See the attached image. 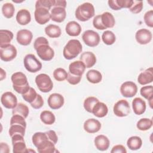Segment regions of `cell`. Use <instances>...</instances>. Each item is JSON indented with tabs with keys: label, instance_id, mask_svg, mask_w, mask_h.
Segmentation results:
<instances>
[{
	"label": "cell",
	"instance_id": "f6af8a7d",
	"mask_svg": "<svg viewBox=\"0 0 153 153\" xmlns=\"http://www.w3.org/2000/svg\"><path fill=\"white\" fill-rule=\"evenodd\" d=\"M39 153H53L56 152L57 151L56 149L55 144L49 140L41 149L38 151Z\"/></svg>",
	"mask_w": 153,
	"mask_h": 153
},
{
	"label": "cell",
	"instance_id": "9a60e30c",
	"mask_svg": "<svg viewBox=\"0 0 153 153\" xmlns=\"http://www.w3.org/2000/svg\"><path fill=\"white\" fill-rule=\"evenodd\" d=\"M33 38V34L31 31L27 29H21L17 32L16 39L17 42L24 46L30 44Z\"/></svg>",
	"mask_w": 153,
	"mask_h": 153
},
{
	"label": "cell",
	"instance_id": "7bdbcfd3",
	"mask_svg": "<svg viewBox=\"0 0 153 153\" xmlns=\"http://www.w3.org/2000/svg\"><path fill=\"white\" fill-rule=\"evenodd\" d=\"M19 124L23 126L24 127H26V122L25 121V118L20 115H13L12 117L10 120V126Z\"/></svg>",
	"mask_w": 153,
	"mask_h": 153
},
{
	"label": "cell",
	"instance_id": "6f0895ef",
	"mask_svg": "<svg viewBox=\"0 0 153 153\" xmlns=\"http://www.w3.org/2000/svg\"><path fill=\"white\" fill-rule=\"evenodd\" d=\"M53 7H62L65 8L66 7V1L62 0H54Z\"/></svg>",
	"mask_w": 153,
	"mask_h": 153
},
{
	"label": "cell",
	"instance_id": "f907efd6",
	"mask_svg": "<svg viewBox=\"0 0 153 153\" xmlns=\"http://www.w3.org/2000/svg\"><path fill=\"white\" fill-rule=\"evenodd\" d=\"M82 76H79L71 74L70 72L68 73L67 81L71 85H76L81 81Z\"/></svg>",
	"mask_w": 153,
	"mask_h": 153
},
{
	"label": "cell",
	"instance_id": "83f0119b",
	"mask_svg": "<svg viewBox=\"0 0 153 153\" xmlns=\"http://www.w3.org/2000/svg\"><path fill=\"white\" fill-rule=\"evenodd\" d=\"M45 33L50 38H56L60 36L62 31L60 27L56 25L50 24L45 27Z\"/></svg>",
	"mask_w": 153,
	"mask_h": 153
},
{
	"label": "cell",
	"instance_id": "4dcf8cb0",
	"mask_svg": "<svg viewBox=\"0 0 153 153\" xmlns=\"http://www.w3.org/2000/svg\"><path fill=\"white\" fill-rule=\"evenodd\" d=\"M86 78L88 82L92 84H97L102 81V75L97 70L91 69L87 72Z\"/></svg>",
	"mask_w": 153,
	"mask_h": 153
},
{
	"label": "cell",
	"instance_id": "d6986e66",
	"mask_svg": "<svg viewBox=\"0 0 153 153\" xmlns=\"http://www.w3.org/2000/svg\"><path fill=\"white\" fill-rule=\"evenodd\" d=\"M85 65L81 60H76L71 63L69 65V72L71 74L82 76L85 70Z\"/></svg>",
	"mask_w": 153,
	"mask_h": 153
},
{
	"label": "cell",
	"instance_id": "484cf974",
	"mask_svg": "<svg viewBox=\"0 0 153 153\" xmlns=\"http://www.w3.org/2000/svg\"><path fill=\"white\" fill-rule=\"evenodd\" d=\"M146 102L140 97H136L132 101V108L136 115H140L146 110Z\"/></svg>",
	"mask_w": 153,
	"mask_h": 153
},
{
	"label": "cell",
	"instance_id": "74e56055",
	"mask_svg": "<svg viewBox=\"0 0 153 153\" xmlns=\"http://www.w3.org/2000/svg\"><path fill=\"white\" fill-rule=\"evenodd\" d=\"M99 102V99L94 96H90L87 97L84 102V108L88 112L92 113V110L94 106Z\"/></svg>",
	"mask_w": 153,
	"mask_h": 153
},
{
	"label": "cell",
	"instance_id": "ac0fdd59",
	"mask_svg": "<svg viewBox=\"0 0 153 153\" xmlns=\"http://www.w3.org/2000/svg\"><path fill=\"white\" fill-rule=\"evenodd\" d=\"M48 140L45 133L43 132H36L33 134L32 137V143L37 148L38 151L41 149Z\"/></svg>",
	"mask_w": 153,
	"mask_h": 153
},
{
	"label": "cell",
	"instance_id": "e575fe53",
	"mask_svg": "<svg viewBox=\"0 0 153 153\" xmlns=\"http://www.w3.org/2000/svg\"><path fill=\"white\" fill-rule=\"evenodd\" d=\"M15 12V8L13 4L10 2L5 3L2 7V13L3 16L7 19H11L13 17Z\"/></svg>",
	"mask_w": 153,
	"mask_h": 153
},
{
	"label": "cell",
	"instance_id": "5bb4252c",
	"mask_svg": "<svg viewBox=\"0 0 153 153\" xmlns=\"http://www.w3.org/2000/svg\"><path fill=\"white\" fill-rule=\"evenodd\" d=\"M49 107L52 109H58L63 106L65 102L63 96L59 93H53L49 96L47 100Z\"/></svg>",
	"mask_w": 153,
	"mask_h": 153
},
{
	"label": "cell",
	"instance_id": "ffe728a7",
	"mask_svg": "<svg viewBox=\"0 0 153 153\" xmlns=\"http://www.w3.org/2000/svg\"><path fill=\"white\" fill-rule=\"evenodd\" d=\"M51 19L57 23L63 22L66 17V12L65 8L62 7H53L50 12Z\"/></svg>",
	"mask_w": 153,
	"mask_h": 153
},
{
	"label": "cell",
	"instance_id": "cb8c5ba5",
	"mask_svg": "<svg viewBox=\"0 0 153 153\" xmlns=\"http://www.w3.org/2000/svg\"><path fill=\"white\" fill-rule=\"evenodd\" d=\"M82 29L80 25L75 21L69 22L65 27L66 33L71 36H77L80 35Z\"/></svg>",
	"mask_w": 153,
	"mask_h": 153
},
{
	"label": "cell",
	"instance_id": "d590c367",
	"mask_svg": "<svg viewBox=\"0 0 153 153\" xmlns=\"http://www.w3.org/2000/svg\"><path fill=\"white\" fill-rule=\"evenodd\" d=\"M152 126V120L147 118H143L140 119L136 124L137 128L141 131H146L150 129Z\"/></svg>",
	"mask_w": 153,
	"mask_h": 153
},
{
	"label": "cell",
	"instance_id": "f546056e",
	"mask_svg": "<svg viewBox=\"0 0 153 153\" xmlns=\"http://www.w3.org/2000/svg\"><path fill=\"white\" fill-rule=\"evenodd\" d=\"M13 38V33L11 31L6 29L0 30V47L10 44Z\"/></svg>",
	"mask_w": 153,
	"mask_h": 153
},
{
	"label": "cell",
	"instance_id": "8992f818",
	"mask_svg": "<svg viewBox=\"0 0 153 153\" xmlns=\"http://www.w3.org/2000/svg\"><path fill=\"white\" fill-rule=\"evenodd\" d=\"M82 39L85 44L90 47L97 46L100 40L99 33L93 30H87L84 32Z\"/></svg>",
	"mask_w": 153,
	"mask_h": 153
},
{
	"label": "cell",
	"instance_id": "ab89813d",
	"mask_svg": "<svg viewBox=\"0 0 153 153\" xmlns=\"http://www.w3.org/2000/svg\"><path fill=\"white\" fill-rule=\"evenodd\" d=\"M53 77L57 81H63L67 79L68 73L65 69L62 68H56L53 72Z\"/></svg>",
	"mask_w": 153,
	"mask_h": 153
},
{
	"label": "cell",
	"instance_id": "7402d4cb",
	"mask_svg": "<svg viewBox=\"0 0 153 153\" xmlns=\"http://www.w3.org/2000/svg\"><path fill=\"white\" fill-rule=\"evenodd\" d=\"M79 60L85 65L86 68H90L96 64V57L93 53L91 51H85L81 54Z\"/></svg>",
	"mask_w": 153,
	"mask_h": 153
},
{
	"label": "cell",
	"instance_id": "db71d44e",
	"mask_svg": "<svg viewBox=\"0 0 153 153\" xmlns=\"http://www.w3.org/2000/svg\"><path fill=\"white\" fill-rule=\"evenodd\" d=\"M111 153H126V148L122 145H116L113 146L111 151Z\"/></svg>",
	"mask_w": 153,
	"mask_h": 153
},
{
	"label": "cell",
	"instance_id": "3957f363",
	"mask_svg": "<svg viewBox=\"0 0 153 153\" xmlns=\"http://www.w3.org/2000/svg\"><path fill=\"white\" fill-rule=\"evenodd\" d=\"M94 6L90 2H84L79 5L75 12V17L79 21L86 22L94 16Z\"/></svg>",
	"mask_w": 153,
	"mask_h": 153
},
{
	"label": "cell",
	"instance_id": "7c38bea8",
	"mask_svg": "<svg viewBox=\"0 0 153 153\" xmlns=\"http://www.w3.org/2000/svg\"><path fill=\"white\" fill-rule=\"evenodd\" d=\"M1 102L2 105L7 109H13L18 104L16 96L11 91L4 93L1 97Z\"/></svg>",
	"mask_w": 153,
	"mask_h": 153
},
{
	"label": "cell",
	"instance_id": "f1b7e54d",
	"mask_svg": "<svg viewBox=\"0 0 153 153\" xmlns=\"http://www.w3.org/2000/svg\"><path fill=\"white\" fill-rule=\"evenodd\" d=\"M101 21L103 25L107 28H112L115 24V20L114 16L109 12H105L100 14Z\"/></svg>",
	"mask_w": 153,
	"mask_h": 153
},
{
	"label": "cell",
	"instance_id": "2e32d148",
	"mask_svg": "<svg viewBox=\"0 0 153 153\" xmlns=\"http://www.w3.org/2000/svg\"><path fill=\"white\" fill-rule=\"evenodd\" d=\"M152 35L151 32L146 29H139L135 34V38L137 43L141 45H146L151 42Z\"/></svg>",
	"mask_w": 153,
	"mask_h": 153
},
{
	"label": "cell",
	"instance_id": "9f6ffc18",
	"mask_svg": "<svg viewBox=\"0 0 153 153\" xmlns=\"http://www.w3.org/2000/svg\"><path fill=\"white\" fill-rule=\"evenodd\" d=\"M118 2L121 8H129L133 4V0H118Z\"/></svg>",
	"mask_w": 153,
	"mask_h": 153
},
{
	"label": "cell",
	"instance_id": "ba28073f",
	"mask_svg": "<svg viewBox=\"0 0 153 153\" xmlns=\"http://www.w3.org/2000/svg\"><path fill=\"white\" fill-rule=\"evenodd\" d=\"M17 51L12 44H8L0 47V58L2 61L10 62L17 56Z\"/></svg>",
	"mask_w": 153,
	"mask_h": 153
},
{
	"label": "cell",
	"instance_id": "bcb514c9",
	"mask_svg": "<svg viewBox=\"0 0 153 153\" xmlns=\"http://www.w3.org/2000/svg\"><path fill=\"white\" fill-rule=\"evenodd\" d=\"M54 0H38L35 3V8H45L50 10L51 7L53 6Z\"/></svg>",
	"mask_w": 153,
	"mask_h": 153
},
{
	"label": "cell",
	"instance_id": "6da1fadb",
	"mask_svg": "<svg viewBox=\"0 0 153 153\" xmlns=\"http://www.w3.org/2000/svg\"><path fill=\"white\" fill-rule=\"evenodd\" d=\"M11 79L14 91L22 95L26 93L30 87L26 75L22 72L14 73L11 75Z\"/></svg>",
	"mask_w": 153,
	"mask_h": 153
},
{
	"label": "cell",
	"instance_id": "836d02e7",
	"mask_svg": "<svg viewBox=\"0 0 153 153\" xmlns=\"http://www.w3.org/2000/svg\"><path fill=\"white\" fill-rule=\"evenodd\" d=\"M40 119L41 121L47 125H51L56 121V117L54 114L48 110H45L41 112L40 114Z\"/></svg>",
	"mask_w": 153,
	"mask_h": 153
},
{
	"label": "cell",
	"instance_id": "b9f144b4",
	"mask_svg": "<svg viewBox=\"0 0 153 153\" xmlns=\"http://www.w3.org/2000/svg\"><path fill=\"white\" fill-rule=\"evenodd\" d=\"M37 94L35 90L32 87H30L26 93L22 94V97L26 102L30 103L36 99Z\"/></svg>",
	"mask_w": 153,
	"mask_h": 153
},
{
	"label": "cell",
	"instance_id": "11a10c76",
	"mask_svg": "<svg viewBox=\"0 0 153 153\" xmlns=\"http://www.w3.org/2000/svg\"><path fill=\"white\" fill-rule=\"evenodd\" d=\"M109 7L113 10H120L122 9L119 4L118 0H109L108 1Z\"/></svg>",
	"mask_w": 153,
	"mask_h": 153
},
{
	"label": "cell",
	"instance_id": "277c9868",
	"mask_svg": "<svg viewBox=\"0 0 153 153\" xmlns=\"http://www.w3.org/2000/svg\"><path fill=\"white\" fill-rule=\"evenodd\" d=\"M35 83L41 92L48 93L53 88V83L50 77L46 74H40L35 77Z\"/></svg>",
	"mask_w": 153,
	"mask_h": 153
},
{
	"label": "cell",
	"instance_id": "9c48e42d",
	"mask_svg": "<svg viewBox=\"0 0 153 153\" xmlns=\"http://www.w3.org/2000/svg\"><path fill=\"white\" fill-rule=\"evenodd\" d=\"M13 152L14 153H26L27 148L25 144L24 136L20 134H15L11 137Z\"/></svg>",
	"mask_w": 153,
	"mask_h": 153
},
{
	"label": "cell",
	"instance_id": "52a82bcc",
	"mask_svg": "<svg viewBox=\"0 0 153 153\" xmlns=\"http://www.w3.org/2000/svg\"><path fill=\"white\" fill-rule=\"evenodd\" d=\"M114 114L118 117H124L127 116L130 112L129 103L125 99H121L117 102L114 107Z\"/></svg>",
	"mask_w": 153,
	"mask_h": 153
},
{
	"label": "cell",
	"instance_id": "816d5d0a",
	"mask_svg": "<svg viewBox=\"0 0 153 153\" xmlns=\"http://www.w3.org/2000/svg\"><path fill=\"white\" fill-rule=\"evenodd\" d=\"M45 133L48 140L56 145L58 140V137H57L56 131L54 130H48Z\"/></svg>",
	"mask_w": 153,
	"mask_h": 153
},
{
	"label": "cell",
	"instance_id": "5b68a950",
	"mask_svg": "<svg viewBox=\"0 0 153 153\" xmlns=\"http://www.w3.org/2000/svg\"><path fill=\"white\" fill-rule=\"evenodd\" d=\"M23 64L26 69L31 73H35L42 68V63L33 54H28L23 59Z\"/></svg>",
	"mask_w": 153,
	"mask_h": 153
},
{
	"label": "cell",
	"instance_id": "603a6c76",
	"mask_svg": "<svg viewBox=\"0 0 153 153\" xmlns=\"http://www.w3.org/2000/svg\"><path fill=\"white\" fill-rule=\"evenodd\" d=\"M94 143L97 149L101 151L107 150L109 148L110 145L109 139L108 138V137L103 134H100L94 138Z\"/></svg>",
	"mask_w": 153,
	"mask_h": 153
},
{
	"label": "cell",
	"instance_id": "7a4b0ae2",
	"mask_svg": "<svg viewBox=\"0 0 153 153\" xmlns=\"http://www.w3.org/2000/svg\"><path fill=\"white\" fill-rule=\"evenodd\" d=\"M82 50V46L78 39H70L63 48V55L67 60H72L76 57Z\"/></svg>",
	"mask_w": 153,
	"mask_h": 153
},
{
	"label": "cell",
	"instance_id": "f5cc1de1",
	"mask_svg": "<svg viewBox=\"0 0 153 153\" xmlns=\"http://www.w3.org/2000/svg\"><path fill=\"white\" fill-rule=\"evenodd\" d=\"M43 44H48V41L45 37L39 36V37H38L35 40L34 44H33V47L35 50L38 47Z\"/></svg>",
	"mask_w": 153,
	"mask_h": 153
},
{
	"label": "cell",
	"instance_id": "60d3db41",
	"mask_svg": "<svg viewBox=\"0 0 153 153\" xmlns=\"http://www.w3.org/2000/svg\"><path fill=\"white\" fill-rule=\"evenodd\" d=\"M140 95L146 100L153 99V87L152 85H146L142 87L140 90Z\"/></svg>",
	"mask_w": 153,
	"mask_h": 153
},
{
	"label": "cell",
	"instance_id": "4fadbf2b",
	"mask_svg": "<svg viewBox=\"0 0 153 153\" xmlns=\"http://www.w3.org/2000/svg\"><path fill=\"white\" fill-rule=\"evenodd\" d=\"M35 21L39 25H45L49 22L51 19L49 10L45 8H36L34 12Z\"/></svg>",
	"mask_w": 153,
	"mask_h": 153
},
{
	"label": "cell",
	"instance_id": "1f68e13d",
	"mask_svg": "<svg viewBox=\"0 0 153 153\" xmlns=\"http://www.w3.org/2000/svg\"><path fill=\"white\" fill-rule=\"evenodd\" d=\"M127 145L130 149L136 151L141 148L142 145V140L140 137L133 136L128 139L127 141Z\"/></svg>",
	"mask_w": 153,
	"mask_h": 153
},
{
	"label": "cell",
	"instance_id": "c3c4849f",
	"mask_svg": "<svg viewBox=\"0 0 153 153\" xmlns=\"http://www.w3.org/2000/svg\"><path fill=\"white\" fill-rule=\"evenodd\" d=\"M30 104L31 106L35 109H40L44 105L43 98L42 97V96L40 94H38L36 99Z\"/></svg>",
	"mask_w": 153,
	"mask_h": 153
},
{
	"label": "cell",
	"instance_id": "d4e9b609",
	"mask_svg": "<svg viewBox=\"0 0 153 153\" xmlns=\"http://www.w3.org/2000/svg\"><path fill=\"white\" fill-rule=\"evenodd\" d=\"M17 22L22 26L26 25L30 22L31 15L30 12L26 9L20 10L16 14Z\"/></svg>",
	"mask_w": 153,
	"mask_h": 153
},
{
	"label": "cell",
	"instance_id": "d6a6232c",
	"mask_svg": "<svg viewBox=\"0 0 153 153\" xmlns=\"http://www.w3.org/2000/svg\"><path fill=\"white\" fill-rule=\"evenodd\" d=\"M29 113V109L28 106L23 103H18L12 111L13 115H20L23 117L25 118L27 117Z\"/></svg>",
	"mask_w": 153,
	"mask_h": 153
},
{
	"label": "cell",
	"instance_id": "7dc6e473",
	"mask_svg": "<svg viewBox=\"0 0 153 153\" xmlns=\"http://www.w3.org/2000/svg\"><path fill=\"white\" fill-rule=\"evenodd\" d=\"M144 22L146 26L149 27H153V10H151L145 13L143 16Z\"/></svg>",
	"mask_w": 153,
	"mask_h": 153
},
{
	"label": "cell",
	"instance_id": "f35d334b",
	"mask_svg": "<svg viewBox=\"0 0 153 153\" xmlns=\"http://www.w3.org/2000/svg\"><path fill=\"white\" fill-rule=\"evenodd\" d=\"M25 129H26L25 127L19 124L11 125L10 126L9 131H8L9 135L11 137L15 134H20L24 136L25 134Z\"/></svg>",
	"mask_w": 153,
	"mask_h": 153
},
{
	"label": "cell",
	"instance_id": "8d00e7d4",
	"mask_svg": "<svg viewBox=\"0 0 153 153\" xmlns=\"http://www.w3.org/2000/svg\"><path fill=\"white\" fill-rule=\"evenodd\" d=\"M102 39L106 45H111L115 43L116 37L113 32L111 30H105L102 33Z\"/></svg>",
	"mask_w": 153,
	"mask_h": 153
},
{
	"label": "cell",
	"instance_id": "91938a15",
	"mask_svg": "<svg viewBox=\"0 0 153 153\" xmlns=\"http://www.w3.org/2000/svg\"><path fill=\"white\" fill-rule=\"evenodd\" d=\"M1 81H2L6 78V72L2 68H1Z\"/></svg>",
	"mask_w": 153,
	"mask_h": 153
},
{
	"label": "cell",
	"instance_id": "680465c9",
	"mask_svg": "<svg viewBox=\"0 0 153 153\" xmlns=\"http://www.w3.org/2000/svg\"><path fill=\"white\" fill-rule=\"evenodd\" d=\"M0 152L1 153H8L10 152V148L8 145L4 142H1L0 144Z\"/></svg>",
	"mask_w": 153,
	"mask_h": 153
},
{
	"label": "cell",
	"instance_id": "8fae6325",
	"mask_svg": "<svg viewBox=\"0 0 153 153\" xmlns=\"http://www.w3.org/2000/svg\"><path fill=\"white\" fill-rule=\"evenodd\" d=\"M120 93L124 97H132L137 92V87L133 81H126L120 86Z\"/></svg>",
	"mask_w": 153,
	"mask_h": 153
},
{
	"label": "cell",
	"instance_id": "e0dca14e",
	"mask_svg": "<svg viewBox=\"0 0 153 153\" xmlns=\"http://www.w3.org/2000/svg\"><path fill=\"white\" fill-rule=\"evenodd\" d=\"M84 129L88 133H95L101 128V123L95 118H89L84 123Z\"/></svg>",
	"mask_w": 153,
	"mask_h": 153
},
{
	"label": "cell",
	"instance_id": "30bf717a",
	"mask_svg": "<svg viewBox=\"0 0 153 153\" xmlns=\"http://www.w3.org/2000/svg\"><path fill=\"white\" fill-rule=\"evenodd\" d=\"M38 57L44 61H50L54 56V50L49 46V44L39 45L35 49Z\"/></svg>",
	"mask_w": 153,
	"mask_h": 153
},
{
	"label": "cell",
	"instance_id": "ee69618b",
	"mask_svg": "<svg viewBox=\"0 0 153 153\" xmlns=\"http://www.w3.org/2000/svg\"><path fill=\"white\" fill-rule=\"evenodd\" d=\"M143 3L142 1L133 0V4L131 6L128 8L130 11L134 14H138L140 13L143 9Z\"/></svg>",
	"mask_w": 153,
	"mask_h": 153
},
{
	"label": "cell",
	"instance_id": "44dd1931",
	"mask_svg": "<svg viewBox=\"0 0 153 153\" xmlns=\"http://www.w3.org/2000/svg\"><path fill=\"white\" fill-rule=\"evenodd\" d=\"M153 81V69L150 67L142 72L137 77V82L142 85L151 83Z\"/></svg>",
	"mask_w": 153,
	"mask_h": 153
},
{
	"label": "cell",
	"instance_id": "4316f807",
	"mask_svg": "<svg viewBox=\"0 0 153 153\" xmlns=\"http://www.w3.org/2000/svg\"><path fill=\"white\" fill-rule=\"evenodd\" d=\"M108 112V108L106 105L103 102H98L93 107L92 114L98 118L105 117Z\"/></svg>",
	"mask_w": 153,
	"mask_h": 153
},
{
	"label": "cell",
	"instance_id": "681fc988",
	"mask_svg": "<svg viewBox=\"0 0 153 153\" xmlns=\"http://www.w3.org/2000/svg\"><path fill=\"white\" fill-rule=\"evenodd\" d=\"M93 25L94 28L98 29V30H105L106 28L103 25L102 21H101V17L100 14L96 16L93 20Z\"/></svg>",
	"mask_w": 153,
	"mask_h": 153
}]
</instances>
